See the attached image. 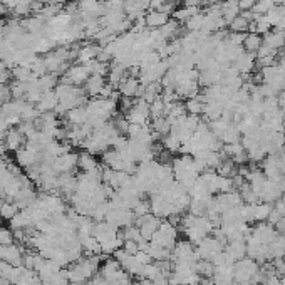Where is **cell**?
Here are the masks:
<instances>
[{
	"mask_svg": "<svg viewBox=\"0 0 285 285\" xmlns=\"http://www.w3.org/2000/svg\"><path fill=\"white\" fill-rule=\"evenodd\" d=\"M178 235H180L178 227L174 225V223H171L169 220H163L160 228L156 230V233L153 235V238H151L149 242L165 247V248H168V250H173L174 245H177V242H178Z\"/></svg>",
	"mask_w": 285,
	"mask_h": 285,
	"instance_id": "6da1fadb",
	"label": "cell"
},
{
	"mask_svg": "<svg viewBox=\"0 0 285 285\" xmlns=\"http://www.w3.org/2000/svg\"><path fill=\"white\" fill-rule=\"evenodd\" d=\"M99 275L104 277L106 282H131V277L114 258H104V262L101 264Z\"/></svg>",
	"mask_w": 285,
	"mask_h": 285,
	"instance_id": "7a4b0ae2",
	"label": "cell"
},
{
	"mask_svg": "<svg viewBox=\"0 0 285 285\" xmlns=\"http://www.w3.org/2000/svg\"><path fill=\"white\" fill-rule=\"evenodd\" d=\"M200 260L196 248L191 242L188 240H178L177 245L171 250V262H191L196 264Z\"/></svg>",
	"mask_w": 285,
	"mask_h": 285,
	"instance_id": "3957f363",
	"label": "cell"
},
{
	"mask_svg": "<svg viewBox=\"0 0 285 285\" xmlns=\"http://www.w3.org/2000/svg\"><path fill=\"white\" fill-rule=\"evenodd\" d=\"M223 250H225V244H222V242L215 238V236H207L203 242H200V244L196 245L198 257L203 260H210V262Z\"/></svg>",
	"mask_w": 285,
	"mask_h": 285,
	"instance_id": "277c9868",
	"label": "cell"
},
{
	"mask_svg": "<svg viewBox=\"0 0 285 285\" xmlns=\"http://www.w3.org/2000/svg\"><path fill=\"white\" fill-rule=\"evenodd\" d=\"M126 119L129 121V124H148L149 121V104L144 99L141 98H136L135 99V104L129 109L128 113L124 114Z\"/></svg>",
	"mask_w": 285,
	"mask_h": 285,
	"instance_id": "5b68a950",
	"label": "cell"
},
{
	"mask_svg": "<svg viewBox=\"0 0 285 285\" xmlns=\"http://www.w3.org/2000/svg\"><path fill=\"white\" fill-rule=\"evenodd\" d=\"M250 236L252 238H255L258 244L270 245L277 240L278 232H277V228L274 225H270L269 222H260V223H255V225L252 227Z\"/></svg>",
	"mask_w": 285,
	"mask_h": 285,
	"instance_id": "8992f818",
	"label": "cell"
},
{
	"mask_svg": "<svg viewBox=\"0 0 285 285\" xmlns=\"http://www.w3.org/2000/svg\"><path fill=\"white\" fill-rule=\"evenodd\" d=\"M161 222H163L161 218H158L153 213H148V215H143V216L136 218L135 225L139 228V232H141L143 240L149 242L151 238H153V235L156 233V230L160 228Z\"/></svg>",
	"mask_w": 285,
	"mask_h": 285,
	"instance_id": "52a82bcc",
	"label": "cell"
},
{
	"mask_svg": "<svg viewBox=\"0 0 285 285\" xmlns=\"http://www.w3.org/2000/svg\"><path fill=\"white\" fill-rule=\"evenodd\" d=\"M89 69L86 64H76V65H71L68 68V71L64 72L62 79H60V82H68L72 84V86H81L89 79Z\"/></svg>",
	"mask_w": 285,
	"mask_h": 285,
	"instance_id": "ba28073f",
	"label": "cell"
},
{
	"mask_svg": "<svg viewBox=\"0 0 285 285\" xmlns=\"http://www.w3.org/2000/svg\"><path fill=\"white\" fill-rule=\"evenodd\" d=\"M118 91L121 96H124V98H133L136 99L141 96V91H143V86L141 82H139L138 77H133V76H126L121 84L118 86Z\"/></svg>",
	"mask_w": 285,
	"mask_h": 285,
	"instance_id": "9c48e42d",
	"label": "cell"
},
{
	"mask_svg": "<svg viewBox=\"0 0 285 285\" xmlns=\"http://www.w3.org/2000/svg\"><path fill=\"white\" fill-rule=\"evenodd\" d=\"M232 65L236 69V72H238L240 76H248L253 69L257 68V57H255V54L244 51L233 60Z\"/></svg>",
	"mask_w": 285,
	"mask_h": 285,
	"instance_id": "30bf717a",
	"label": "cell"
},
{
	"mask_svg": "<svg viewBox=\"0 0 285 285\" xmlns=\"http://www.w3.org/2000/svg\"><path fill=\"white\" fill-rule=\"evenodd\" d=\"M4 143L7 146V151H14L15 153V151H19L26 146L27 138L24 136V133L19 128H9L4 136Z\"/></svg>",
	"mask_w": 285,
	"mask_h": 285,
	"instance_id": "8fae6325",
	"label": "cell"
},
{
	"mask_svg": "<svg viewBox=\"0 0 285 285\" xmlns=\"http://www.w3.org/2000/svg\"><path fill=\"white\" fill-rule=\"evenodd\" d=\"M22 258H24V253H22L19 245L10 244V245L0 247V260H4V262L10 264L12 267H20L22 265Z\"/></svg>",
	"mask_w": 285,
	"mask_h": 285,
	"instance_id": "7c38bea8",
	"label": "cell"
},
{
	"mask_svg": "<svg viewBox=\"0 0 285 285\" xmlns=\"http://www.w3.org/2000/svg\"><path fill=\"white\" fill-rule=\"evenodd\" d=\"M213 285H233V264H225L215 267V272L211 275Z\"/></svg>",
	"mask_w": 285,
	"mask_h": 285,
	"instance_id": "4fadbf2b",
	"label": "cell"
},
{
	"mask_svg": "<svg viewBox=\"0 0 285 285\" xmlns=\"http://www.w3.org/2000/svg\"><path fill=\"white\" fill-rule=\"evenodd\" d=\"M169 20H171V15H168V14H165V12H161L158 9H151V10H148V14H144V24H146V27L151 30L161 29Z\"/></svg>",
	"mask_w": 285,
	"mask_h": 285,
	"instance_id": "5bb4252c",
	"label": "cell"
},
{
	"mask_svg": "<svg viewBox=\"0 0 285 285\" xmlns=\"http://www.w3.org/2000/svg\"><path fill=\"white\" fill-rule=\"evenodd\" d=\"M264 46L270 47L275 52H280L282 49H285V32L280 29H274L270 32H267L264 35Z\"/></svg>",
	"mask_w": 285,
	"mask_h": 285,
	"instance_id": "9a60e30c",
	"label": "cell"
},
{
	"mask_svg": "<svg viewBox=\"0 0 285 285\" xmlns=\"http://www.w3.org/2000/svg\"><path fill=\"white\" fill-rule=\"evenodd\" d=\"M227 257L235 264L236 260H242L247 257V242L245 240H233V242H227L225 250Z\"/></svg>",
	"mask_w": 285,
	"mask_h": 285,
	"instance_id": "2e32d148",
	"label": "cell"
},
{
	"mask_svg": "<svg viewBox=\"0 0 285 285\" xmlns=\"http://www.w3.org/2000/svg\"><path fill=\"white\" fill-rule=\"evenodd\" d=\"M77 168L81 169L82 173H98V171H101V169H102L101 165H99V161L96 160V156L87 153V151H84V153L79 155Z\"/></svg>",
	"mask_w": 285,
	"mask_h": 285,
	"instance_id": "e0dca14e",
	"label": "cell"
},
{
	"mask_svg": "<svg viewBox=\"0 0 285 285\" xmlns=\"http://www.w3.org/2000/svg\"><path fill=\"white\" fill-rule=\"evenodd\" d=\"M174 93L178 94L180 99H191V98H196L200 94V84L198 81H183L180 82L177 89H174Z\"/></svg>",
	"mask_w": 285,
	"mask_h": 285,
	"instance_id": "ac0fdd59",
	"label": "cell"
},
{
	"mask_svg": "<svg viewBox=\"0 0 285 285\" xmlns=\"http://www.w3.org/2000/svg\"><path fill=\"white\" fill-rule=\"evenodd\" d=\"M106 77L102 76H89V79L86 82H84V91H86V94L89 98H98L101 94L102 87L106 86Z\"/></svg>",
	"mask_w": 285,
	"mask_h": 285,
	"instance_id": "d6986e66",
	"label": "cell"
},
{
	"mask_svg": "<svg viewBox=\"0 0 285 285\" xmlns=\"http://www.w3.org/2000/svg\"><path fill=\"white\" fill-rule=\"evenodd\" d=\"M57 106H59V98H57L56 91L44 93L40 96L39 102H37V109L40 113H54Z\"/></svg>",
	"mask_w": 285,
	"mask_h": 285,
	"instance_id": "ffe728a7",
	"label": "cell"
},
{
	"mask_svg": "<svg viewBox=\"0 0 285 285\" xmlns=\"http://www.w3.org/2000/svg\"><path fill=\"white\" fill-rule=\"evenodd\" d=\"M65 123L71 124V126H79V124L87 123V109H86V106H79V107L71 109V111L65 114Z\"/></svg>",
	"mask_w": 285,
	"mask_h": 285,
	"instance_id": "44dd1931",
	"label": "cell"
},
{
	"mask_svg": "<svg viewBox=\"0 0 285 285\" xmlns=\"http://www.w3.org/2000/svg\"><path fill=\"white\" fill-rule=\"evenodd\" d=\"M264 44V37L260 34L255 32H247L245 34V39H244V51L245 52H250V54H257L258 49L262 47Z\"/></svg>",
	"mask_w": 285,
	"mask_h": 285,
	"instance_id": "7402d4cb",
	"label": "cell"
},
{
	"mask_svg": "<svg viewBox=\"0 0 285 285\" xmlns=\"http://www.w3.org/2000/svg\"><path fill=\"white\" fill-rule=\"evenodd\" d=\"M210 200H211V198H210ZM210 200L191 198V200H190V205H188V213H191V215H195V216H207Z\"/></svg>",
	"mask_w": 285,
	"mask_h": 285,
	"instance_id": "603a6c76",
	"label": "cell"
},
{
	"mask_svg": "<svg viewBox=\"0 0 285 285\" xmlns=\"http://www.w3.org/2000/svg\"><path fill=\"white\" fill-rule=\"evenodd\" d=\"M186 107L183 102L180 101H174V102H169V104H166V111H165V116L169 119V123H173V121H177L180 118L186 116Z\"/></svg>",
	"mask_w": 285,
	"mask_h": 285,
	"instance_id": "cb8c5ba5",
	"label": "cell"
},
{
	"mask_svg": "<svg viewBox=\"0 0 285 285\" xmlns=\"http://www.w3.org/2000/svg\"><path fill=\"white\" fill-rule=\"evenodd\" d=\"M151 129H153L156 138L163 139L165 136L169 135V131H171V123H169V119L166 116L156 118V119H153V123H151Z\"/></svg>",
	"mask_w": 285,
	"mask_h": 285,
	"instance_id": "d4e9b609",
	"label": "cell"
},
{
	"mask_svg": "<svg viewBox=\"0 0 285 285\" xmlns=\"http://www.w3.org/2000/svg\"><path fill=\"white\" fill-rule=\"evenodd\" d=\"M216 173L223 178H233V177L238 174V165H236L235 161L230 160V158H223L220 166L216 168Z\"/></svg>",
	"mask_w": 285,
	"mask_h": 285,
	"instance_id": "484cf974",
	"label": "cell"
},
{
	"mask_svg": "<svg viewBox=\"0 0 285 285\" xmlns=\"http://www.w3.org/2000/svg\"><path fill=\"white\" fill-rule=\"evenodd\" d=\"M79 242H81V245H82V252L86 253V255H102L101 244L94 238L93 235L84 236V238H81Z\"/></svg>",
	"mask_w": 285,
	"mask_h": 285,
	"instance_id": "4316f807",
	"label": "cell"
},
{
	"mask_svg": "<svg viewBox=\"0 0 285 285\" xmlns=\"http://www.w3.org/2000/svg\"><path fill=\"white\" fill-rule=\"evenodd\" d=\"M59 82H60L59 77H57V74H54V72H47V74L37 77V84H39L42 93H51V91L57 87Z\"/></svg>",
	"mask_w": 285,
	"mask_h": 285,
	"instance_id": "83f0119b",
	"label": "cell"
},
{
	"mask_svg": "<svg viewBox=\"0 0 285 285\" xmlns=\"http://www.w3.org/2000/svg\"><path fill=\"white\" fill-rule=\"evenodd\" d=\"M242 139V131L236 123H230L228 128L225 129L222 136V143L223 144H233V143H240Z\"/></svg>",
	"mask_w": 285,
	"mask_h": 285,
	"instance_id": "f1b7e54d",
	"label": "cell"
},
{
	"mask_svg": "<svg viewBox=\"0 0 285 285\" xmlns=\"http://www.w3.org/2000/svg\"><path fill=\"white\" fill-rule=\"evenodd\" d=\"M230 32H236V34H247L250 30V20L247 19L244 14H238L235 19L228 24Z\"/></svg>",
	"mask_w": 285,
	"mask_h": 285,
	"instance_id": "f546056e",
	"label": "cell"
},
{
	"mask_svg": "<svg viewBox=\"0 0 285 285\" xmlns=\"http://www.w3.org/2000/svg\"><path fill=\"white\" fill-rule=\"evenodd\" d=\"M160 32L163 34V37L166 40H173V39H178V35L181 32V24H178L177 20H169L168 24H165L161 29H158Z\"/></svg>",
	"mask_w": 285,
	"mask_h": 285,
	"instance_id": "4dcf8cb0",
	"label": "cell"
},
{
	"mask_svg": "<svg viewBox=\"0 0 285 285\" xmlns=\"http://www.w3.org/2000/svg\"><path fill=\"white\" fill-rule=\"evenodd\" d=\"M185 107H186V113H188V114H193V116H202V114H203V109H205V101H203L202 96L198 94L196 98L186 99Z\"/></svg>",
	"mask_w": 285,
	"mask_h": 285,
	"instance_id": "1f68e13d",
	"label": "cell"
},
{
	"mask_svg": "<svg viewBox=\"0 0 285 285\" xmlns=\"http://www.w3.org/2000/svg\"><path fill=\"white\" fill-rule=\"evenodd\" d=\"M203 22H205V14L203 12H198L196 15L190 17V19L185 22V27H186L188 32H202Z\"/></svg>",
	"mask_w": 285,
	"mask_h": 285,
	"instance_id": "d6a6232c",
	"label": "cell"
},
{
	"mask_svg": "<svg viewBox=\"0 0 285 285\" xmlns=\"http://www.w3.org/2000/svg\"><path fill=\"white\" fill-rule=\"evenodd\" d=\"M161 144H163V148L168 149L171 155H174V153H180V151H181V144H183V143H181L174 135L169 133L168 136H165L161 139Z\"/></svg>",
	"mask_w": 285,
	"mask_h": 285,
	"instance_id": "836d02e7",
	"label": "cell"
},
{
	"mask_svg": "<svg viewBox=\"0 0 285 285\" xmlns=\"http://www.w3.org/2000/svg\"><path fill=\"white\" fill-rule=\"evenodd\" d=\"M213 272H215V265L210 262V260H203V258H200L198 262H196V274L200 277H203V278H211V275H213Z\"/></svg>",
	"mask_w": 285,
	"mask_h": 285,
	"instance_id": "e575fe53",
	"label": "cell"
},
{
	"mask_svg": "<svg viewBox=\"0 0 285 285\" xmlns=\"http://www.w3.org/2000/svg\"><path fill=\"white\" fill-rule=\"evenodd\" d=\"M277 5L274 0H257L255 2V7H253V14L255 15H267L272 9H275Z\"/></svg>",
	"mask_w": 285,
	"mask_h": 285,
	"instance_id": "d590c367",
	"label": "cell"
},
{
	"mask_svg": "<svg viewBox=\"0 0 285 285\" xmlns=\"http://www.w3.org/2000/svg\"><path fill=\"white\" fill-rule=\"evenodd\" d=\"M165 111H166V104L161 101V98H158L156 101H153L149 104V118L151 119L163 118L165 116Z\"/></svg>",
	"mask_w": 285,
	"mask_h": 285,
	"instance_id": "8d00e7d4",
	"label": "cell"
},
{
	"mask_svg": "<svg viewBox=\"0 0 285 285\" xmlns=\"http://www.w3.org/2000/svg\"><path fill=\"white\" fill-rule=\"evenodd\" d=\"M15 242V235H14V230L10 227H4L0 225V247H5V245H10Z\"/></svg>",
	"mask_w": 285,
	"mask_h": 285,
	"instance_id": "74e56055",
	"label": "cell"
},
{
	"mask_svg": "<svg viewBox=\"0 0 285 285\" xmlns=\"http://www.w3.org/2000/svg\"><path fill=\"white\" fill-rule=\"evenodd\" d=\"M133 213L136 215V218L143 216V215H148V213H151L149 200H144V198L139 200V202L135 205V207H133Z\"/></svg>",
	"mask_w": 285,
	"mask_h": 285,
	"instance_id": "f35d334b",
	"label": "cell"
},
{
	"mask_svg": "<svg viewBox=\"0 0 285 285\" xmlns=\"http://www.w3.org/2000/svg\"><path fill=\"white\" fill-rule=\"evenodd\" d=\"M123 248L129 253V255H135L138 250H141V247H139V242H136V240H124L123 242Z\"/></svg>",
	"mask_w": 285,
	"mask_h": 285,
	"instance_id": "ab89813d",
	"label": "cell"
},
{
	"mask_svg": "<svg viewBox=\"0 0 285 285\" xmlns=\"http://www.w3.org/2000/svg\"><path fill=\"white\" fill-rule=\"evenodd\" d=\"M14 14L15 15H27V14H32V12H30V4H27V2H20L19 5H17V7L14 9Z\"/></svg>",
	"mask_w": 285,
	"mask_h": 285,
	"instance_id": "60d3db41",
	"label": "cell"
},
{
	"mask_svg": "<svg viewBox=\"0 0 285 285\" xmlns=\"http://www.w3.org/2000/svg\"><path fill=\"white\" fill-rule=\"evenodd\" d=\"M255 2H257V0H238V9H240V12L253 10V7H255Z\"/></svg>",
	"mask_w": 285,
	"mask_h": 285,
	"instance_id": "b9f144b4",
	"label": "cell"
},
{
	"mask_svg": "<svg viewBox=\"0 0 285 285\" xmlns=\"http://www.w3.org/2000/svg\"><path fill=\"white\" fill-rule=\"evenodd\" d=\"M86 285H107V282H106L104 277H101L98 274V275H94L93 278H89V280L86 282Z\"/></svg>",
	"mask_w": 285,
	"mask_h": 285,
	"instance_id": "7bdbcfd3",
	"label": "cell"
},
{
	"mask_svg": "<svg viewBox=\"0 0 285 285\" xmlns=\"http://www.w3.org/2000/svg\"><path fill=\"white\" fill-rule=\"evenodd\" d=\"M274 208L280 213V216H285V196H282L280 200H277L274 203Z\"/></svg>",
	"mask_w": 285,
	"mask_h": 285,
	"instance_id": "ee69618b",
	"label": "cell"
},
{
	"mask_svg": "<svg viewBox=\"0 0 285 285\" xmlns=\"http://www.w3.org/2000/svg\"><path fill=\"white\" fill-rule=\"evenodd\" d=\"M0 2H2V5L5 9H15L22 0H0Z\"/></svg>",
	"mask_w": 285,
	"mask_h": 285,
	"instance_id": "f6af8a7d",
	"label": "cell"
},
{
	"mask_svg": "<svg viewBox=\"0 0 285 285\" xmlns=\"http://www.w3.org/2000/svg\"><path fill=\"white\" fill-rule=\"evenodd\" d=\"M278 107H280L282 109V111L285 113V91H282V93L280 94H278Z\"/></svg>",
	"mask_w": 285,
	"mask_h": 285,
	"instance_id": "bcb514c9",
	"label": "cell"
},
{
	"mask_svg": "<svg viewBox=\"0 0 285 285\" xmlns=\"http://www.w3.org/2000/svg\"><path fill=\"white\" fill-rule=\"evenodd\" d=\"M153 285H171V283H169L168 277H161V278H156V280H153Z\"/></svg>",
	"mask_w": 285,
	"mask_h": 285,
	"instance_id": "7dc6e473",
	"label": "cell"
},
{
	"mask_svg": "<svg viewBox=\"0 0 285 285\" xmlns=\"http://www.w3.org/2000/svg\"><path fill=\"white\" fill-rule=\"evenodd\" d=\"M136 285H153V282L148 280V278H139Z\"/></svg>",
	"mask_w": 285,
	"mask_h": 285,
	"instance_id": "c3c4849f",
	"label": "cell"
},
{
	"mask_svg": "<svg viewBox=\"0 0 285 285\" xmlns=\"http://www.w3.org/2000/svg\"><path fill=\"white\" fill-rule=\"evenodd\" d=\"M280 190H282V196H285V177L280 180Z\"/></svg>",
	"mask_w": 285,
	"mask_h": 285,
	"instance_id": "681fc988",
	"label": "cell"
},
{
	"mask_svg": "<svg viewBox=\"0 0 285 285\" xmlns=\"http://www.w3.org/2000/svg\"><path fill=\"white\" fill-rule=\"evenodd\" d=\"M4 12H5V7H4V5H2V2H0V15H2Z\"/></svg>",
	"mask_w": 285,
	"mask_h": 285,
	"instance_id": "f907efd6",
	"label": "cell"
}]
</instances>
